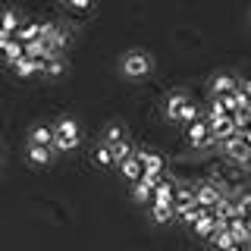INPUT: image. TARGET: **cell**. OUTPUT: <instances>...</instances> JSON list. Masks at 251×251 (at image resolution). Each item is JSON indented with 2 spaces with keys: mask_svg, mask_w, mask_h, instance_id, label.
I'll return each instance as SVG.
<instances>
[{
  "mask_svg": "<svg viewBox=\"0 0 251 251\" xmlns=\"http://www.w3.org/2000/svg\"><path fill=\"white\" fill-rule=\"evenodd\" d=\"M78 145V126L73 120H60L53 126V148H60V151H69V148Z\"/></svg>",
  "mask_w": 251,
  "mask_h": 251,
  "instance_id": "obj_1",
  "label": "cell"
},
{
  "mask_svg": "<svg viewBox=\"0 0 251 251\" xmlns=\"http://www.w3.org/2000/svg\"><path fill=\"white\" fill-rule=\"evenodd\" d=\"M223 195H226V192H223L217 182H198V185H195V201H198L201 210H214L217 201L223 198Z\"/></svg>",
  "mask_w": 251,
  "mask_h": 251,
  "instance_id": "obj_2",
  "label": "cell"
},
{
  "mask_svg": "<svg viewBox=\"0 0 251 251\" xmlns=\"http://www.w3.org/2000/svg\"><path fill=\"white\" fill-rule=\"evenodd\" d=\"M220 148H223V154L229 157V160L242 163V167H248V163H251V145H248L242 135H232L229 141H223Z\"/></svg>",
  "mask_w": 251,
  "mask_h": 251,
  "instance_id": "obj_3",
  "label": "cell"
},
{
  "mask_svg": "<svg viewBox=\"0 0 251 251\" xmlns=\"http://www.w3.org/2000/svg\"><path fill=\"white\" fill-rule=\"evenodd\" d=\"M185 138H188V145H195V148H201V145H207L210 141V126L207 120H195V123H188L185 126Z\"/></svg>",
  "mask_w": 251,
  "mask_h": 251,
  "instance_id": "obj_4",
  "label": "cell"
},
{
  "mask_svg": "<svg viewBox=\"0 0 251 251\" xmlns=\"http://www.w3.org/2000/svg\"><path fill=\"white\" fill-rule=\"evenodd\" d=\"M123 69H126L129 75H145L148 69H151V57H148L145 50H132L129 57L123 60Z\"/></svg>",
  "mask_w": 251,
  "mask_h": 251,
  "instance_id": "obj_5",
  "label": "cell"
},
{
  "mask_svg": "<svg viewBox=\"0 0 251 251\" xmlns=\"http://www.w3.org/2000/svg\"><path fill=\"white\" fill-rule=\"evenodd\" d=\"M192 229L198 232L201 239H210V235H214V232L220 229V220H217V214H214V210H201V214H198V220L192 223Z\"/></svg>",
  "mask_w": 251,
  "mask_h": 251,
  "instance_id": "obj_6",
  "label": "cell"
},
{
  "mask_svg": "<svg viewBox=\"0 0 251 251\" xmlns=\"http://www.w3.org/2000/svg\"><path fill=\"white\" fill-rule=\"evenodd\" d=\"M239 91V82H235V78L229 75V73H220L214 82H210V98H226V94H235Z\"/></svg>",
  "mask_w": 251,
  "mask_h": 251,
  "instance_id": "obj_7",
  "label": "cell"
},
{
  "mask_svg": "<svg viewBox=\"0 0 251 251\" xmlns=\"http://www.w3.org/2000/svg\"><path fill=\"white\" fill-rule=\"evenodd\" d=\"M141 157V167H145V173H151V176H160V173H167V163H163V157L157 151H138Z\"/></svg>",
  "mask_w": 251,
  "mask_h": 251,
  "instance_id": "obj_8",
  "label": "cell"
},
{
  "mask_svg": "<svg viewBox=\"0 0 251 251\" xmlns=\"http://www.w3.org/2000/svg\"><path fill=\"white\" fill-rule=\"evenodd\" d=\"M123 167V176L129 179V182H138L141 179V173H145V167H141V157H138V151H132L129 157H126V160L120 163Z\"/></svg>",
  "mask_w": 251,
  "mask_h": 251,
  "instance_id": "obj_9",
  "label": "cell"
},
{
  "mask_svg": "<svg viewBox=\"0 0 251 251\" xmlns=\"http://www.w3.org/2000/svg\"><path fill=\"white\" fill-rule=\"evenodd\" d=\"M151 204H157V207H173V182L170 179H163V182L154 188Z\"/></svg>",
  "mask_w": 251,
  "mask_h": 251,
  "instance_id": "obj_10",
  "label": "cell"
},
{
  "mask_svg": "<svg viewBox=\"0 0 251 251\" xmlns=\"http://www.w3.org/2000/svg\"><path fill=\"white\" fill-rule=\"evenodd\" d=\"M22 44H31V41H41V22H22L19 31H16Z\"/></svg>",
  "mask_w": 251,
  "mask_h": 251,
  "instance_id": "obj_11",
  "label": "cell"
},
{
  "mask_svg": "<svg viewBox=\"0 0 251 251\" xmlns=\"http://www.w3.org/2000/svg\"><path fill=\"white\" fill-rule=\"evenodd\" d=\"M31 145L53 148V129L50 126H35V129H31Z\"/></svg>",
  "mask_w": 251,
  "mask_h": 251,
  "instance_id": "obj_12",
  "label": "cell"
},
{
  "mask_svg": "<svg viewBox=\"0 0 251 251\" xmlns=\"http://www.w3.org/2000/svg\"><path fill=\"white\" fill-rule=\"evenodd\" d=\"M19 25H22V22H19V13H16L13 6H10V10H3V13H0V31L13 35V31H19Z\"/></svg>",
  "mask_w": 251,
  "mask_h": 251,
  "instance_id": "obj_13",
  "label": "cell"
},
{
  "mask_svg": "<svg viewBox=\"0 0 251 251\" xmlns=\"http://www.w3.org/2000/svg\"><path fill=\"white\" fill-rule=\"evenodd\" d=\"M214 239V245H217V251H232L235 248V239H232V232L226 229V226H220V229L210 235Z\"/></svg>",
  "mask_w": 251,
  "mask_h": 251,
  "instance_id": "obj_14",
  "label": "cell"
},
{
  "mask_svg": "<svg viewBox=\"0 0 251 251\" xmlns=\"http://www.w3.org/2000/svg\"><path fill=\"white\" fill-rule=\"evenodd\" d=\"M41 66H44V60H28V57H22V60L13 63V69L19 75H35V73H41Z\"/></svg>",
  "mask_w": 251,
  "mask_h": 251,
  "instance_id": "obj_15",
  "label": "cell"
},
{
  "mask_svg": "<svg viewBox=\"0 0 251 251\" xmlns=\"http://www.w3.org/2000/svg\"><path fill=\"white\" fill-rule=\"evenodd\" d=\"M185 104H188L185 94H170V98H167V116H170V120H179V113L185 110Z\"/></svg>",
  "mask_w": 251,
  "mask_h": 251,
  "instance_id": "obj_16",
  "label": "cell"
},
{
  "mask_svg": "<svg viewBox=\"0 0 251 251\" xmlns=\"http://www.w3.org/2000/svg\"><path fill=\"white\" fill-rule=\"evenodd\" d=\"M3 53H6V60H10V63H16V60H22V57H25V44H22L19 38H13V41L3 47Z\"/></svg>",
  "mask_w": 251,
  "mask_h": 251,
  "instance_id": "obj_17",
  "label": "cell"
},
{
  "mask_svg": "<svg viewBox=\"0 0 251 251\" xmlns=\"http://www.w3.org/2000/svg\"><path fill=\"white\" fill-rule=\"evenodd\" d=\"M28 157L31 163H47L53 157V148H41V145H28Z\"/></svg>",
  "mask_w": 251,
  "mask_h": 251,
  "instance_id": "obj_18",
  "label": "cell"
},
{
  "mask_svg": "<svg viewBox=\"0 0 251 251\" xmlns=\"http://www.w3.org/2000/svg\"><path fill=\"white\" fill-rule=\"evenodd\" d=\"M195 120H201V110H198V104H195V100H188L176 123H185V126H188V123H195Z\"/></svg>",
  "mask_w": 251,
  "mask_h": 251,
  "instance_id": "obj_19",
  "label": "cell"
},
{
  "mask_svg": "<svg viewBox=\"0 0 251 251\" xmlns=\"http://www.w3.org/2000/svg\"><path fill=\"white\" fill-rule=\"evenodd\" d=\"M41 73H47V75H60V73H63V60H60V53H53V57H47V60H44Z\"/></svg>",
  "mask_w": 251,
  "mask_h": 251,
  "instance_id": "obj_20",
  "label": "cell"
},
{
  "mask_svg": "<svg viewBox=\"0 0 251 251\" xmlns=\"http://www.w3.org/2000/svg\"><path fill=\"white\" fill-rule=\"evenodd\" d=\"M110 148V154H113V163H123L126 157L132 154V148H129V141H120V145H107Z\"/></svg>",
  "mask_w": 251,
  "mask_h": 251,
  "instance_id": "obj_21",
  "label": "cell"
},
{
  "mask_svg": "<svg viewBox=\"0 0 251 251\" xmlns=\"http://www.w3.org/2000/svg\"><path fill=\"white\" fill-rule=\"evenodd\" d=\"M120 141H126V135H123V129L120 126H107V132H104V145H120Z\"/></svg>",
  "mask_w": 251,
  "mask_h": 251,
  "instance_id": "obj_22",
  "label": "cell"
},
{
  "mask_svg": "<svg viewBox=\"0 0 251 251\" xmlns=\"http://www.w3.org/2000/svg\"><path fill=\"white\" fill-rule=\"evenodd\" d=\"M151 217L157 223H167V220H173L176 214H173V207H157V204H151Z\"/></svg>",
  "mask_w": 251,
  "mask_h": 251,
  "instance_id": "obj_23",
  "label": "cell"
},
{
  "mask_svg": "<svg viewBox=\"0 0 251 251\" xmlns=\"http://www.w3.org/2000/svg\"><path fill=\"white\" fill-rule=\"evenodd\" d=\"M132 185H135V198H138V201H151L154 188L148 185V182H141V179H138V182H132Z\"/></svg>",
  "mask_w": 251,
  "mask_h": 251,
  "instance_id": "obj_24",
  "label": "cell"
},
{
  "mask_svg": "<svg viewBox=\"0 0 251 251\" xmlns=\"http://www.w3.org/2000/svg\"><path fill=\"white\" fill-rule=\"evenodd\" d=\"M94 160L104 163V167H107V163H113V154H110V148H107V145H98V151H94Z\"/></svg>",
  "mask_w": 251,
  "mask_h": 251,
  "instance_id": "obj_25",
  "label": "cell"
},
{
  "mask_svg": "<svg viewBox=\"0 0 251 251\" xmlns=\"http://www.w3.org/2000/svg\"><path fill=\"white\" fill-rule=\"evenodd\" d=\"M239 98H242V107H251V78L239 82Z\"/></svg>",
  "mask_w": 251,
  "mask_h": 251,
  "instance_id": "obj_26",
  "label": "cell"
},
{
  "mask_svg": "<svg viewBox=\"0 0 251 251\" xmlns=\"http://www.w3.org/2000/svg\"><path fill=\"white\" fill-rule=\"evenodd\" d=\"M69 6H73V10H88L91 6V0H66Z\"/></svg>",
  "mask_w": 251,
  "mask_h": 251,
  "instance_id": "obj_27",
  "label": "cell"
},
{
  "mask_svg": "<svg viewBox=\"0 0 251 251\" xmlns=\"http://www.w3.org/2000/svg\"><path fill=\"white\" fill-rule=\"evenodd\" d=\"M10 41H13V35H6V31H0V50H3V47L10 44Z\"/></svg>",
  "mask_w": 251,
  "mask_h": 251,
  "instance_id": "obj_28",
  "label": "cell"
},
{
  "mask_svg": "<svg viewBox=\"0 0 251 251\" xmlns=\"http://www.w3.org/2000/svg\"><path fill=\"white\" fill-rule=\"evenodd\" d=\"M242 138H245L248 145H251V129H245V132H242Z\"/></svg>",
  "mask_w": 251,
  "mask_h": 251,
  "instance_id": "obj_29",
  "label": "cell"
},
{
  "mask_svg": "<svg viewBox=\"0 0 251 251\" xmlns=\"http://www.w3.org/2000/svg\"><path fill=\"white\" fill-rule=\"evenodd\" d=\"M232 251H245V248H239V245H235V248H232Z\"/></svg>",
  "mask_w": 251,
  "mask_h": 251,
  "instance_id": "obj_30",
  "label": "cell"
},
{
  "mask_svg": "<svg viewBox=\"0 0 251 251\" xmlns=\"http://www.w3.org/2000/svg\"><path fill=\"white\" fill-rule=\"evenodd\" d=\"M245 251H251V242H248V245H245Z\"/></svg>",
  "mask_w": 251,
  "mask_h": 251,
  "instance_id": "obj_31",
  "label": "cell"
},
{
  "mask_svg": "<svg viewBox=\"0 0 251 251\" xmlns=\"http://www.w3.org/2000/svg\"><path fill=\"white\" fill-rule=\"evenodd\" d=\"M248 192H251V182H248Z\"/></svg>",
  "mask_w": 251,
  "mask_h": 251,
  "instance_id": "obj_32",
  "label": "cell"
},
{
  "mask_svg": "<svg viewBox=\"0 0 251 251\" xmlns=\"http://www.w3.org/2000/svg\"><path fill=\"white\" fill-rule=\"evenodd\" d=\"M248 170H251V163H248Z\"/></svg>",
  "mask_w": 251,
  "mask_h": 251,
  "instance_id": "obj_33",
  "label": "cell"
}]
</instances>
